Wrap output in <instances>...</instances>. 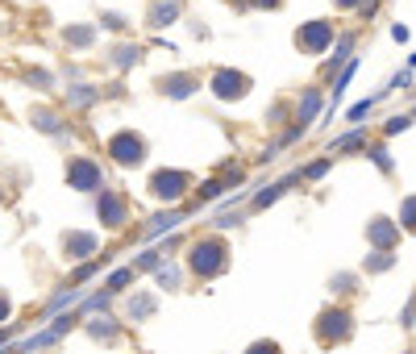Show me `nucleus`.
I'll return each mask as SVG.
<instances>
[{"instance_id":"f257e3e1","label":"nucleus","mask_w":416,"mask_h":354,"mask_svg":"<svg viewBox=\"0 0 416 354\" xmlns=\"http://www.w3.org/2000/svg\"><path fill=\"white\" fill-rule=\"evenodd\" d=\"M113 154H117L121 163H138V159H142V142H138V138H117V142H113Z\"/></svg>"},{"instance_id":"f03ea898","label":"nucleus","mask_w":416,"mask_h":354,"mask_svg":"<svg viewBox=\"0 0 416 354\" xmlns=\"http://www.w3.org/2000/svg\"><path fill=\"white\" fill-rule=\"evenodd\" d=\"M179 184H183V175H158V179H154V192H158V196H179V192H183Z\"/></svg>"},{"instance_id":"7ed1b4c3","label":"nucleus","mask_w":416,"mask_h":354,"mask_svg":"<svg viewBox=\"0 0 416 354\" xmlns=\"http://www.w3.org/2000/svg\"><path fill=\"white\" fill-rule=\"evenodd\" d=\"M254 354H263V346H258V351H254ZM267 354H275V346H267Z\"/></svg>"}]
</instances>
